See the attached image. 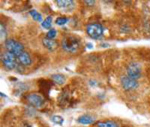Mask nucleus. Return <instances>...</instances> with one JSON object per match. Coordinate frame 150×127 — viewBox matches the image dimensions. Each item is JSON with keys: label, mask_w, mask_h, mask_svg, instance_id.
Returning <instances> with one entry per match:
<instances>
[{"label": "nucleus", "mask_w": 150, "mask_h": 127, "mask_svg": "<svg viewBox=\"0 0 150 127\" xmlns=\"http://www.w3.org/2000/svg\"><path fill=\"white\" fill-rule=\"evenodd\" d=\"M80 45V40L76 36H65L61 40V47L69 53H74L78 50Z\"/></svg>", "instance_id": "obj_1"}, {"label": "nucleus", "mask_w": 150, "mask_h": 127, "mask_svg": "<svg viewBox=\"0 0 150 127\" xmlns=\"http://www.w3.org/2000/svg\"><path fill=\"white\" fill-rule=\"evenodd\" d=\"M4 46H5L7 52L15 55L16 57L24 51V47H23L22 43H20L19 41L15 40V39H13V38H7L6 40L4 41Z\"/></svg>", "instance_id": "obj_2"}, {"label": "nucleus", "mask_w": 150, "mask_h": 127, "mask_svg": "<svg viewBox=\"0 0 150 127\" xmlns=\"http://www.w3.org/2000/svg\"><path fill=\"white\" fill-rule=\"evenodd\" d=\"M1 61H2V64L4 65V67L9 70H13L18 68V62L16 56L7 52V51L1 54Z\"/></svg>", "instance_id": "obj_3"}, {"label": "nucleus", "mask_w": 150, "mask_h": 127, "mask_svg": "<svg viewBox=\"0 0 150 127\" xmlns=\"http://www.w3.org/2000/svg\"><path fill=\"white\" fill-rule=\"evenodd\" d=\"M86 33L93 39H98L103 34V27L99 23H89L86 26Z\"/></svg>", "instance_id": "obj_4"}, {"label": "nucleus", "mask_w": 150, "mask_h": 127, "mask_svg": "<svg viewBox=\"0 0 150 127\" xmlns=\"http://www.w3.org/2000/svg\"><path fill=\"white\" fill-rule=\"evenodd\" d=\"M127 76L133 78V79H138L141 76V67L137 62H131L128 64L126 68Z\"/></svg>", "instance_id": "obj_5"}, {"label": "nucleus", "mask_w": 150, "mask_h": 127, "mask_svg": "<svg viewBox=\"0 0 150 127\" xmlns=\"http://www.w3.org/2000/svg\"><path fill=\"white\" fill-rule=\"evenodd\" d=\"M120 84H121L122 88L124 90H133L135 88H137L138 86V82L136 79H133V78L129 76H122L120 78Z\"/></svg>", "instance_id": "obj_6"}, {"label": "nucleus", "mask_w": 150, "mask_h": 127, "mask_svg": "<svg viewBox=\"0 0 150 127\" xmlns=\"http://www.w3.org/2000/svg\"><path fill=\"white\" fill-rule=\"evenodd\" d=\"M27 101L33 107L38 108V107L42 106L43 103H44V98L38 93H30L27 96Z\"/></svg>", "instance_id": "obj_7"}, {"label": "nucleus", "mask_w": 150, "mask_h": 127, "mask_svg": "<svg viewBox=\"0 0 150 127\" xmlns=\"http://www.w3.org/2000/svg\"><path fill=\"white\" fill-rule=\"evenodd\" d=\"M16 58H17L18 64L23 65V66H29V65L32 64V59H31L30 54L28 52H25V51L20 53Z\"/></svg>", "instance_id": "obj_8"}, {"label": "nucleus", "mask_w": 150, "mask_h": 127, "mask_svg": "<svg viewBox=\"0 0 150 127\" xmlns=\"http://www.w3.org/2000/svg\"><path fill=\"white\" fill-rule=\"evenodd\" d=\"M42 43H43V45H44V47L47 48V49L50 51L55 50L58 47V42L55 39H50V38L45 37L42 39Z\"/></svg>", "instance_id": "obj_9"}, {"label": "nucleus", "mask_w": 150, "mask_h": 127, "mask_svg": "<svg viewBox=\"0 0 150 127\" xmlns=\"http://www.w3.org/2000/svg\"><path fill=\"white\" fill-rule=\"evenodd\" d=\"M77 122L80 124H91L94 122V118L91 115L85 114V115H81L80 117H78Z\"/></svg>", "instance_id": "obj_10"}, {"label": "nucleus", "mask_w": 150, "mask_h": 127, "mask_svg": "<svg viewBox=\"0 0 150 127\" xmlns=\"http://www.w3.org/2000/svg\"><path fill=\"white\" fill-rule=\"evenodd\" d=\"M51 79L52 81L54 83H56L58 85H62L65 83V80H66V78L63 74H60V73H57V74H52L51 75Z\"/></svg>", "instance_id": "obj_11"}, {"label": "nucleus", "mask_w": 150, "mask_h": 127, "mask_svg": "<svg viewBox=\"0 0 150 127\" xmlns=\"http://www.w3.org/2000/svg\"><path fill=\"white\" fill-rule=\"evenodd\" d=\"M98 127H119L117 123H115L114 121H102L97 123Z\"/></svg>", "instance_id": "obj_12"}, {"label": "nucleus", "mask_w": 150, "mask_h": 127, "mask_svg": "<svg viewBox=\"0 0 150 127\" xmlns=\"http://www.w3.org/2000/svg\"><path fill=\"white\" fill-rule=\"evenodd\" d=\"M29 14L32 16V18L34 19L35 21H37V22H43L42 17H41V14L38 13L36 10H30V11H29Z\"/></svg>", "instance_id": "obj_13"}, {"label": "nucleus", "mask_w": 150, "mask_h": 127, "mask_svg": "<svg viewBox=\"0 0 150 127\" xmlns=\"http://www.w3.org/2000/svg\"><path fill=\"white\" fill-rule=\"evenodd\" d=\"M51 24H52V17L51 16H48L46 18L44 19V21L42 22V27L45 29H51Z\"/></svg>", "instance_id": "obj_14"}, {"label": "nucleus", "mask_w": 150, "mask_h": 127, "mask_svg": "<svg viewBox=\"0 0 150 127\" xmlns=\"http://www.w3.org/2000/svg\"><path fill=\"white\" fill-rule=\"evenodd\" d=\"M56 4L59 7H67V6H69V5H71V4H73V1H67V0H57L56 1Z\"/></svg>", "instance_id": "obj_15"}, {"label": "nucleus", "mask_w": 150, "mask_h": 127, "mask_svg": "<svg viewBox=\"0 0 150 127\" xmlns=\"http://www.w3.org/2000/svg\"><path fill=\"white\" fill-rule=\"evenodd\" d=\"M67 22H68V18L65 16H61V17H58V18L56 19V21H55V23L57 24V25H64V24H66Z\"/></svg>", "instance_id": "obj_16"}, {"label": "nucleus", "mask_w": 150, "mask_h": 127, "mask_svg": "<svg viewBox=\"0 0 150 127\" xmlns=\"http://www.w3.org/2000/svg\"><path fill=\"white\" fill-rule=\"evenodd\" d=\"M51 120H52V122H54V123H56V124H62V123H63V118H62L61 116H58V115L52 116Z\"/></svg>", "instance_id": "obj_17"}, {"label": "nucleus", "mask_w": 150, "mask_h": 127, "mask_svg": "<svg viewBox=\"0 0 150 127\" xmlns=\"http://www.w3.org/2000/svg\"><path fill=\"white\" fill-rule=\"evenodd\" d=\"M0 28H1V40H6V29H5V25L3 24V22H1L0 24Z\"/></svg>", "instance_id": "obj_18"}, {"label": "nucleus", "mask_w": 150, "mask_h": 127, "mask_svg": "<svg viewBox=\"0 0 150 127\" xmlns=\"http://www.w3.org/2000/svg\"><path fill=\"white\" fill-rule=\"evenodd\" d=\"M56 30H55L54 28H52V29H50L49 31L47 32L46 34V37L47 38H50V39H54L55 38V36H56Z\"/></svg>", "instance_id": "obj_19"}, {"label": "nucleus", "mask_w": 150, "mask_h": 127, "mask_svg": "<svg viewBox=\"0 0 150 127\" xmlns=\"http://www.w3.org/2000/svg\"><path fill=\"white\" fill-rule=\"evenodd\" d=\"M84 3L88 4V5H93V4L95 3V2H94V1H84Z\"/></svg>", "instance_id": "obj_20"}]
</instances>
